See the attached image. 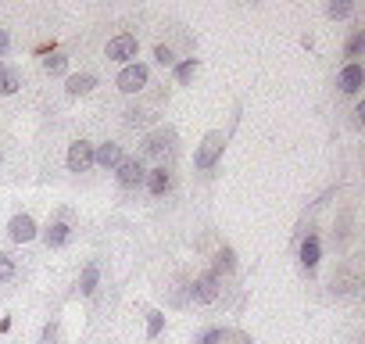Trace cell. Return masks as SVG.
I'll use <instances>...</instances> for the list:
<instances>
[{"label": "cell", "instance_id": "cell-1", "mask_svg": "<svg viewBox=\"0 0 365 344\" xmlns=\"http://www.w3.org/2000/svg\"><path fill=\"white\" fill-rule=\"evenodd\" d=\"M104 54H108V61H115V65H133L136 61V54H140V40L133 36V33H118V36H111L108 40V47H104Z\"/></svg>", "mask_w": 365, "mask_h": 344}, {"label": "cell", "instance_id": "cell-2", "mask_svg": "<svg viewBox=\"0 0 365 344\" xmlns=\"http://www.w3.org/2000/svg\"><path fill=\"white\" fill-rule=\"evenodd\" d=\"M147 83H150V69H147L143 61H133V65H125V69L115 76V86H118L122 93H140Z\"/></svg>", "mask_w": 365, "mask_h": 344}, {"label": "cell", "instance_id": "cell-3", "mask_svg": "<svg viewBox=\"0 0 365 344\" xmlns=\"http://www.w3.org/2000/svg\"><path fill=\"white\" fill-rule=\"evenodd\" d=\"M222 147H226V136L222 133H208L205 140H201V147H197V154H194V165L205 172V168H212L219 158H222Z\"/></svg>", "mask_w": 365, "mask_h": 344}, {"label": "cell", "instance_id": "cell-4", "mask_svg": "<svg viewBox=\"0 0 365 344\" xmlns=\"http://www.w3.org/2000/svg\"><path fill=\"white\" fill-rule=\"evenodd\" d=\"M115 176H118V187H125V191L140 187V183H143V176H147L143 158H122V165L115 168Z\"/></svg>", "mask_w": 365, "mask_h": 344}, {"label": "cell", "instance_id": "cell-5", "mask_svg": "<svg viewBox=\"0 0 365 344\" xmlns=\"http://www.w3.org/2000/svg\"><path fill=\"white\" fill-rule=\"evenodd\" d=\"M43 241H47V248H65V244L72 241V212H61V216L43 230Z\"/></svg>", "mask_w": 365, "mask_h": 344}, {"label": "cell", "instance_id": "cell-6", "mask_svg": "<svg viewBox=\"0 0 365 344\" xmlns=\"http://www.w3.org/2000/svg\"><path fill=\"white\" fill-rule=\"evenodd\" d=\"M8 237H11L15 244H29V241H36V237H40V230H36L33 216L19 212V216H11V223H8Z\"/></svg>", "mask_w": 365, "mask_h": 344}, {"label": "cell", "instance_id": "cell-7", "mask_svg": "<svg viewBox=\"0 0 365 344\" xmlns=\"http://www.w3.org/2000/svg\"><path fill=\"white\" fill-rule=\"evenodd\" d=\"M190 298L197 301V305H212L215 298H219V276L208 269V273H201L197 280H194V287H190Z\"/></svg>", "mask_w": 365, "mask_h": 344}, {"label": "cell", "instance_id": "cell-8", "mask_svg": "<svg viewBox=\"0 0 365 344\" xmlns=\"http://www.w3.org/2000/svg\"><path fill=\"white\" fill-rule=\"evenodd\" d=\"M143 187H147V194H150V198H165V194L172 191V172H168L165 165H158V168H147Z\"/></svg>", "mask_w": 365, "mask_h": 344}, {"label": "cell", "instance_id": "cell-9", "mask_svg": "<svg viewBox=\"0 0 365 344\" xmlns=\"http://www.w3.org/2000/svg\"><path fill=\"white\" fill-rule=\"evenodd\" d=\"M68 172H86V168H93V143H86V140H76L72 147H68Z\"/></svg>", "mask_w": 365, "mask_h": 344}, {"label": "cell", "instance_id": "cell-10", "mask_svg": "<svg viewBox=\"0 0 365 344\" xmlns=\"http://www.w3.org/2000/svg\"><path fill=\"white\" fill-rule=\"evenodd\" d=\"M122 143H115V140H108V143H101V147H93V165H101V168H108V172H115L118 165H122Z\"/></svg>", "mask_w": 365, "mask_h": 344}, {"label": "cell", "instance_id": "cell-11", "mask_svg": "<svg viewBox=\"0 0 365 344\" xmlns=\"http://www.w3.org/2000/svg\"><path fill=\"white\" fill-rule=\"evenodd\" d=\"M361 83H365V72H361V65H358V61H347V65L340 69V76H336L340 93H358V90H361Z\"/></svg>", "mask_w": 365, "mask_h": 344}, {"label": "cell", "instance_id": "cell-12", "mask_svg": "<svg viewBox=\"0 0 365 344\" xmlns=\"http://www.w3.org/2000/svg\"><path fill=\"white\" fill-rule=\"evenodd\" d=\"M319 258H322V241H319V233H315V230H308V237L301 241V265H304L308 273H315Z\"/></svg>", "mask_w": 365, "mask_h": 344}, {"label": "cell", "instance_id": "cell-13", "mask_svg": "<svg viewBox=\"0 0 365 344\" xmlns=\"http://www.w3.org/2000/svg\"><path fill=\"white\" fill-rule=\"evenodd\" d=\"M93 86H97V76L93 72H79V76H68L65 79L68 97H86V93H93Z\"/></svg>", "mask_w": 365, "mask_h": 344}, {"label": "cell", "instance_id": "cell-14", "mask_svg": "<svg viewBox=\"0 0 365 344\" xmlns=\"http://www.w3.org/2000/svg\"><path fill=\"white\" fill-rule=\"evenodd\" d=\"M97 287H101V265H97V262H86L83 273H79V294H83V298H93Z\"/></svg>", "mask_w": 365, "mask_h": 344}, {"label": "cell", "instance_id": "cell-15", "mask_svg": "<svg viewBox=\"0 0 365 344\" xmlns=\"http://www.w3.org/2000/svg\"><path fill=\"white\" fill-rule=\"evenodd\" d=\"M22 90V69L15 65H0V97H11Z\"/></svg>", "mask_w": 365, "mask_h": 344}, {"label": "cell", "instance_id": "cell-16", "mask_svg": "<svg viewBox=\"0 0 365 344\" xmlns=\"http://www.w3.org/2000/svg\"><path fill=\"white\" fill-rule=\"evenodd\" d=\"M43 72H47V76H65V72H68V58H65L61 51L47 54V58H43Z\"/></svg>", "mask_w": 365, "mask_h": 344}, {"label": "cell", "instance_id": "cell-17", "mask_svg": "<svg viewBox=\"0 0 365 344\" xmlns=\"http://www.w3.org/2000/svg\"><path fill=\"white\" fill-rule=\"evenodd\" d=\"M326 15H329L333 22L351 19V15H354V4H351V0H329V4H326Z\"/></svg>", "mask_w": 365, "mask_h": 344}, {"label": "cell", "instance_id": "cell-18", "mask_svg": "<svg viewBox=\"0 0 365 344\" xmlns=\"http://www.w3.org/2000/svg\"><path fill=\"white\" fill-rule=\"evenodd\" d=\"M194 72H197V58L179 61V65H175V83H179V86H187V83L194 79Z\"/></svg>", "mask_w": 365, "mask_h": 344}, {"label": "cell", "instance_id": "cell-19", "mask_svg": "<svg viewBox=\"0 0 365 344\" xmlns=\"http://www.w3.org/2000/svg\"><path fill=\"white\" fill-rule=\"evenodd\" d=\"M233 269H237V258H233L230 248H222V251L215 255V269H212V273L219 276V273H233Z\"/></svg>", "mask_w": 365, "mask_h": 344}, {"label": "cell", "instance_id": "cell-20", "mask_svg": "<svg viewBox=\"0 0 365 344\" xmlns=\"http://www.w3.org/2000/svg\"><path fill=\"white\" fill-rule=\"evenodd\" d=\"M361 51H365V29H354L351 40H347V47H344V54H347V58H358Z\"/></svg>", "mask_w": 365, "mask_h": 344}, {"label": "cell", "instance_id": "cell-21", "mask_svg": "<svg viewBox=\"0 0 365 344\" xmlns=\"http://www.w3.org/2000/svg\"><path fill=\"white\" fill-rule=\"evenodd\" d=\"M15 273H19V269H15V258H11L8 251H0V283H11Z\"/></svg>", "mask_w": 365, "mask_h": 344}, {"label": "cell", "instance_id": "cell-22", "mask_svg": "<svg viewBox=\"0 0 365 344\" xmlns=\"http://www.w3.org/2000/svg\"><path fill=\"white\" fill-rule=\"evenodd\" d=\"M165 330V315L158 308H147V337H158Z\"/></svg>", "mask_w": 365, "mask_h": 344}, {"label": "cell", "instance_id": "cell-23", "mask_svg": "<svg viewBox=\"0 0 365 344\" xmlns=\"http://www.w3.org/2000/svg\"><path fill=\"white\" fill-rule=\"evenodd\" d=\"M154 61H158L161 69L175 65V54H172V47H168V44H158V47H154Z\"/></svg>", "mask_w": 365, "mask_h": 344}, {"label": "cell", "instance_id": "cell-24", "mask_svg": "<svg viewBox=\"0 0 365 344\" xmlns=\"http://www.w3.org/2000/svg\"><path fill=\"white\" fill-rule=\"evenodd\" d=\"M222 340H226V330L222 326H212V330H205L197 337V344H222Z\"/></svg>", "mask_w": 365, "mask_h": 344}, {"label": "cell", "instance_id": "cell-25", "mask_svg": "<svg viewBox=\"0 0 365 344\" xmlns=\"http://www.w3.org/2000/svg\"><path fill=\"white\" fill-rule=\"evenodd\" d=\"M8 47H11V36H8V29H0V58L8 54Z\"/></svg>", "mask_w": 365, "mask_h": 344}, {"label": "cell", "instance_id": "cell-26", "mask_svg": "<svg viewBox=\"0 0 365 344\" xmlns=\"http://www.w3.org/2000/svg\"><path fill=\"white\" fill-rule=\"evenodd\" d=\"M54 333H58V323H47L43 326V340H54Z\"/></svg>", "mask_w": 365, "mask_h": 344}, {"label": "cell", "instance_id": "cell-27", "mask_svg": "<svg viewBox=\"0 0 365 344\" xmlns=\"http://www.w3.org/2000/svg\"><path fill=\"white\" fill-rule=\"evenodd\" d=\"M54 344H58V340H54Z\"/></svg>", "mask_w": 365, "mask_h": 344}]
</instances>
